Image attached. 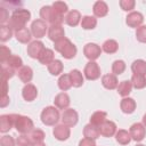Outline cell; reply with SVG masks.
<instances>
[{
  "instance_id": "6da1fadb",
  "label": "cell",
  "mask_w": 146,
  "mask_h": 146,
  "mask_svg": "<svg viewBox=\"0 0 146 146\" xmlns=\"http://www.w3.org/2000/svg\"><path fill=\"white\" fill-rule=\"evenodd\" d=\"M30 18H31V13L27 9L17 8L13 11V14L8 21V26L11 30L18 31V30L25 27V24L30 21Z\"/></svg>"
},
{
  "instance_id": "7a4b0ae2",
  "label": "cell",
  "mask_w": 146,
  "mask_h": 146,
  "mask_svg": "<svg viewBox=\"0 0 146 146\" xmlns=\"http://www.w3.org/2000/svg\"><path fill=\"white\" fill-rule=\"evenodd\" d=\"M55 50L58 51L66 59L74 58L76 55V51H78L76 47L67 38H63L59 41L55 42Z\"/></svg>"
},
{
  "instance_id": "3957f363",
  "label": "cell",
  "mask_w": 146,
  "mask_h": 146,
  "mask_svg": "<svg viewBox=\"0 0 146 146\" xmlns=\"http://www.w3.org/2000/svg\"><path fill=\"white\" fill-rule=\"evenodd\" d=\"M40 17L46 23H50L51 25H62L64 21V16L58 14L52 6H43L40 9Z\"/></svg>"
},
{
  "instance_id": "277c9868",
  "label": "cell",
  "mask_w": 146,
  "mask_h": 146,
  "mask_svg": "<svg viewBox=\"0 0 146 146\" xmlns=\"http://www.w3.org/2000/svg\"><path fill=\"white\" fill-rule=\"evenodd\" d=\"M14 127L19 133L26 135L27 132L33 130V121L29 116L14 114Z\"/></svg>"
},
{
  "instance_id": "5b68a950",
  "label": "cell",
  "mask_w": 146,
  "mask_h": 146,
  "mask_svg": "<svg viewBox=\"0 0 146 146\" xmlns=\"http://www.w3.org/2000/svg\"><path fill=\"white\" fill-rule=\"evenodd\" d=\"M41 121L46 125H55L59 121V111L55 106H47L41 112Z\"/></svg>"
},
{
  "instance_id": "8992f818",
  "label": "cell",
  "mask_w": 146,
  "mask_h": 146,
  "mask_svg": "<svg viewBox=\"0 0 146 146\" xmlns=\"http://www.w3.org/2000/svg\"><path fill=\"white\" fill-rule=\"evenodd\" d=\"M47 30H48L47 23L44 21H42V19H35L31 24V33L36 39L43 38L44 34H46V32H47Z\"/></svg>"
},
{
  "instance_id": "52a82bcc",
  "label": "cell",
  "mask_w": 146,
  "mask_h": 146,
  "mask_svg": "<svg viewBox=\"0 0 146 146\" xmlns=\"http://www.w3.org/2000/svg\"><path fill=\"white\" fill-rule=\"evenodd\" d=\"M84 76L90 80V81H94V80H97L99 76H100V68L98 66V64L96 62H88L87 65L84 66Z\"/></svg>"
},
{
  "instance_id": "ba28073f",
  "label": "cell",
  "mask_w": 146,
  "mask_h": 146,
  "mask_svg": "<svg viewBox=\"0 0 146 146\" xmlns=\"http://www.w3.org/2000/svg\"><path fill=\"white\" fill-rule=\"evenodd\" d=\"M78 120H79V115H78V112L73 108H66L63 114H62V122L63 124L67 125V127H74L76 123H78Z\"/></svg>"
},
{
  "instance_id": "9c48e42d",
  "label": "cell",
  "mask_w": 146,
  "mask_h": 146,
  "mask_svg": "<svg viewBox=\"0 0 146 146\" xmlns=\"http://www.w3.org/2000/svg\"><path fill=\"white\" fill-rule=\"evenodd\" d=\"M83 54H84V56H86L89 60L95 62V60L100 56L102 49H100V47H99L98 44L90 42V43H87V44L84 46V48H83Z\"/></svg>"
},
{
  "instance_id": "30bf717a",
  "label": "cell",
  "mask_w": 146,
  "mask_h": 146,
  "mask_svg": "<svg viewBox=\"0 0 146 146\" xmlns=\"http://www.w3.org/2000/svg\"><path fill=\"white\" fill-rule=\"evenodd\" d=\"M130 136L135 141H141L146 135V127L143 123H133L130 127Z\"/></svg>"
},
{
  "instance_id": "8fae6325",
  "label": "cell",
  "mask_w": 146,
  "mask_h": 146,
  "mask_svg": "<svg viewBox=\"0 0 146 146\" xmlns=\"http://www.w3.org/2000/svg\"><path fill=\"white\" fill-rule=\"evenodd\" d=\"M144 22V16L139 11H131L125 17V23L130 27H139Z\"/></svg>"
},
{
  "instance_id": "7c38bea8",
  "label": "cell",
  "mask_w": 146,
  "mask_h": 146,
  "mask_svg": "<svg viewBox=\"0 0 146 146\" xmlns=\"http://www.w3.org/2000/svg\"><path fill=\"white\" fill-rule=\"evenodd\" d=\"M43 49H44V44L42 41H40V40L32 41L27 46V55L31 58H39V56Z\"/></svg>"
},
{
  "instance_id": "4fadbf2b",
  "label": "cell",
  "mask_w": 146,
  "mask_h": 146,
  "mask_svg": "<svg viewBox=\"0 0 146 146\" xmlns=\"http://www.w3.org/2000/svg\"><path fill=\"white\" fill-rule=\"evenodd\" d=\"M55 138L57 140H60V141H64L66 139H68L70 135H71V130H70V127L65 125V124H58L54 128V131H52Z\"/></svg>"
},
{
  "instance_id": "5bb4252c",
  "label": "cell",
  "mask_w": 146,
  "mask_h": 146,
  "mask_svg": "<svg viewBox=\"0 0 146 146\" xmlns=\"http://www.w3.org/2000/svg\"><path fill=\"white\" fill-rule=\"evenodd\" d=\"M48 36L51 41L57 42L60 39L65 38V32L62 25H50L48 29Z\"/></svg>"
},
{
  "instance_id": "9a60e30c",
  "label": "cell",
  "mask_w": 146,
  "mask_h": 146,
  "mask_svg": "<svg viewBox=\"0 0 146 146\" xmlns=\"http://www.w3.org/2000/svg\"><path fill=\"white\" fill-rule=\"evenodd\" d=\"M22 96L26 102H32L38 96V89L34 84L32 83H27L24 86L23 90H22Z\"/></svg>"
},
{
  "instance_id": "2e32d148",
  "label": "cell",
  "mask_w": 146,
  "mask_h": 146,
  "mask_svg": "<svg viewBox=\"0 0 146 146\" xmlns=\"http://www.w3.org/2000/svg\"><path fill=\"white\" fill-rule=\"evenodd\" d=\"M100 135L104 137H112L116 133V124L113 121L106 120L100 127H99Z\"/></svg>"
},
{
  "instance_id": "e0dca14e",
  "label": "cell",
  "mask_w": 146,
  "mask_h": 146,
  "mask_svg": "<svg viewBox=\"0 0 146 146\" xmlns=\"http://www.w3.org/2000/svg\"><path fill=\"white\" fill-rule=\"evenodd\" d=\"M70 96L66 94V92H59L55 99H54V104L57 108L59 110H66L68 106H70Z\"/></svg>"
},
{
  "instance_id": "ac0fdd59",
  "label": "cell",
  "mask_w": 146,
  "mask_h": 146,
  "mask_svg": "<svg viewBox=\"0 0 146 146\" xmlns=\"http://www.w3.org/2000/svg\"><path fill=\"white\" fill-rule=\"evenodd\" d=\"M14 125V114H3L0 116V131L7 132Z\"/></svg>"
},
{
  "instance_id": "d6986e66",
  "label": "cell",
  "mask_w": 146,
  "mask_h": 146,
  "mask_svg": "<svg viewBox=\"0 0 146 146\" xmlns=\"http://www.w3.org/2000/svg\"><path fill=\"white\" fill-rule=\"evenodd\" d=\"M120 107L123 113L131 114L136 110V102H135V99H132L130 97H124L120 103Z\"/></svg>"
},
{
  "instance_id": "ffe728a7",
  "label": "cell",
  "mask_w": 146,
  "mask_h": 146,
  "mask_svg": "<svg viewBox=\"0 0 146 146\" xmlns=\"http://www.w3.org/2000/svg\"><path fill=\"white\" fill-rule=\"evenodd\" d=\"M102 84L106 89H108V90H113V89L117 88L119 82H117L116 75H114V74H105V75H103V78H102Z\"/></svg>"
},
{
  "instance_id": "44dd1931",
  "label": "cell",
  "mask_w": 146,
  "mask_h": 146,
  "mask_svg": "<svg viewBox=\"0 0 146 146\" xmlns=\"http://www.w3.org/2000/svg\"><path fill=\"white\" fill-rule=\"evenodd\" d=\"M83 136L84 138H89V139H97L99 136H100V131H99V128L89 123L87 125H84L83 128Z\"/></svg>"
},
{
  "instance_id": "7402d4cb",
  "label": "cell",
  "mask_w": 146,
  "mask_h": 146,
  "mask_svg": "<svg viewBox=\"0 0 146 146\" xmlns=\"http://www.w3.org/2000/svg\"><path fill=\"white\" fill-rule=\"evenodd\" d=\"M92 11H94V15L96 17H104L107 15L108 13V7L106 5V2L104 1H96L94 3V7H92Z\"/></svg>"
},
{
  "instance_id": "603a6c76",
  "label": "cell",
  "mask_w": 146,
  "mask_h": 146,
  "mask_svg": "<svg viewBox=\"0 0 146 146\" xmlns=\"http://www.w3.org/2000/svg\"><path fill=\"white\" fill-rule=\"evenodd\" d=\"M18 78L22 82H24L25 84H27L32 78H33V71L30 66H22L19 70H18Z\"/></svg>"
},
{
  "instance_id": "cb8c5ba5",
  "label": "cell",
  "mask_w": 146,
  "mask_h": 146,
  "mask_svg": "<svg viewBox=\"0 0 146 146\" xmlns=\"http://www.w3.org/2000/svg\"><path fill=\"white\" fill-rule=\"evenodd\" d=\"M81 14L78 10H71L65 16V23L70 26H76L81 21Z\"/></svg>"
},
{
  "instance_id": "d4e9b609",
  "label": "cell",
  "mask_w": 146,
  "mask_h": 146,
  "mask_svg": "<svg viewBox=\"0 0 146 146\" xmlns=\"http://www.w3.org/2000/svg\"><path fill=\"white\" fill-rule=\"evenodd\" d=\"M38 60H39L41 64L48 66L52 60H55V59H54V51H52L51 49H49V48H44V49L42 50V52L40 54Z\"/></svg>"
},
{
  "instance_id": "484cf974",
  "label": "cell",
  "mask_w": 146,
  "mask_h": 146,
  "mask_svg": "<svg viewBox=\"0 0 146 146\" xmlns=\"http://www.w3.org/2000/svg\"><path fill=\"white\" fill-rule=\"evenodd\" d=\"M68 75L71 78V82L74 88H79L83 84V75L79 70H72L68 73Z\"/></svg>"
},
{
  "instance_id": "4316f807",
  "label": "cell",
  "mask_w": 146,
  "mask_h": 146,
  "mask_svg": "<svg viewBox=\"0 0 146 146\" xmlns=\"http://www.w3.org/2000/svg\"><path fill=\"white\" fill-rule=\"evenodd\" d=\"M106 116H107V113H106V112L97 111V112H95V113L91 115V117H90V123L99 128V127L106 121Z\"/></svg>"
},
{
  "instance_id": "83f0119b",
  "label": "cell",
  "mask_w": 146,
  "mask_h": 146,
  "mask_svg": "<svg viewBox=\"0 0 146 146\" xmlns=\"http://www.w3.org/2000/svg\"><path fill=\"white\" fill-rule=\"evenodd\" d=\"M131 71L133 74H139V75H146V62L143 59H137L132 63L131 65Z\"/></svg>"
},
{
  "instance_id": "f1b7e54d",
  "label": "cell",
  "mask_w": 146,
  "mask_h": 146,
  "mask_svg": "<svg viewBox=\"0 0 146 146\" xmlns=\"http://www.w3.org/2000/svg\"><path fill=\"white\" fill-rule=\"evenodd\" d=\"M115 139L121 145H128L130 143V140H131V136H130V132H128L127 130L120 129L115 133Z\"/></svg>"
},
{
  "instance_id": "f546056e",
  "label": "cell",
  "mask_w": 146,
  "mask_h": 146,
  "mask_svg": "<svg viewBox=\"0 0 146 146\" xmlns=\"http://www.w3.org/2000/svg\"><path fill=\"white\" fill-rule=\"evenodd\" d=\"M15 36H16V39H17V41H19V42H22V43H27V42H30L31 41V32L26 29V27H24V29H21V30H18V31H15Z\"/></svg>"
},
{
  "instance_id": "4dcf8cb0",
  "label": "cell",
  "mask_w": 146,
  "mask_h": 146,
  "mask_svg": "<svg viewBox=\"0 0 146 146\" xmlns=\"http://www.w3.org/2000/svg\"><path fill=\"white\" fill-rule=\"evenodd\" d=\"M131 89H132V83L131 81H128V80L120 82L117 86V92L122 97H127L131 92Z\"/></svg>"
},
{
  "instance_id": "1f68e13d",
  "label": "cell",
  "mask_w": 146,
  "mask_h": 146,
  "mask_svg": "<svg viewBox=\"0 0 146 146\" xmlns=\"http://www.w3.org/2000/svg\"><path fill=\"white\" fill-rule=\"evenodd\" d=\"M96 25H97V19L94 16L86 15L81 19V27L84 30H92L96 27Z\"/></svg>"
},
{
  "instance_id": "d6a6232c",
  "label": "cell",
  "mask_w": 146,
  "mask_h": 146,
  "mask_svg": "<svg viewBox=\"0 0 146 146\" xmlns=\"http://www.w3.org/2000/svg\"><path fill=\"white\" fill-rule=\"evenodd\" d=\"M119 49V44L115 40L113 39H108L106 40L104 43H103V47H102V50H104L106 54H114Z\"/></svg>"
},
{
  "instance_id": "836d02e7",
  "label": "cell",
  "mask_w": 146,
  "mask_h": 146,
  "mask_svg": "<svg viewBox=\"0 0 146 146\" xmlns=\"http://www.w3.org/2000/svg\"><path fill=\"white\" fill-rule=\"evenodd\" d=\"M48 71L51 75H59L63 71V63L59 59H55L52 60L49 65H48Z\"/></svg>"
},
{
  "instance_id": "e575fe53",
  "label": "cell",
  "mask_w": 146,
  "mask_h": 146,
  "mask_svg": "<svg viewBox=\"0 0 146 146\" xmlns=\"http://www.w3.org/2000/svg\"><path fill=\"white\" fill-rule=\"evenodd\" d=\"M3 65L16 70V68H21V67L23 66V60H22V58H21L19 56H17V55H11V56L9 57V59H8Z\"/></svg>"
},
{
  "instance_id": "d590c367",
  "label": "cell",
  "mask_w": 146,
  "mask_h": 146,
  "mask_svg": "<svg viewBox=\"0 0 146 146\" xmlns=\"http://www.w3.org/2000/svg\"><path fill=\"white\" fill-rule=\"evenodd\" d=\"M131 83L132 87L136 89H143L146 87V78L144 75L139 74H132L131 76Z\"/></svg>"
},
{
  "instance_id": "8d00e7d4",
  "label": "cell",
  "mask_w": 146,
  "mask_h": 146,
  "mask_svg": "<svg viewBox=\"0 0 146 146\" xmlns=\"http://www.w3.org/2000/svg\"><path fill=\"white\" fill-rule=\"evenodd\" d=\"M58 87L60 90L66 91L72 87V82H71V78L68 74H62L58 79Z\"/></svg>"
},
{
  "instance_id": "74e56055",
  "label": "cell",
  "mask_w": 146,
  "mask_h": 146,
  "mask_svg": "<svg viewBox=\"0 0 146 146\" xmlns=\"http://www.w3.org/2000/svg\"><path fill=\"white\" fill-rule=\"evenodd\" d=\"M124 70H125V63H124L123 60L117 59V60L113 62V64H112V71H113V73H114V75H120V74H122V73L124 72Z\"/></svg>"
},
{
  "instance_id": "f35d334b",
  "label": "cell",
  "mask_w": 146,
  "mask_h": 146,
  "mask_svg": "<svg viewBox=\"0 0 146 146\" xmlns=\"http://www.w3.org/2000/svg\"><path fill=\"white\" fill-rule=\"evenodd\" d=\"M13 35V30L8 25H1L0 26V40L2 42L9 40Z\"/></svg>"
},
{
  "instance_id": "ab89813d",
  "label": "cell",
  "mask_w": 146,
  "mask_h": 146,
  "mask_svg": "<svg viewBox=\"0 0 146 146\" xmlns=\"http://www.w3.org/2000/svg\"><path fill=\"white\" fill-rule=\"evenodd\" d=\"M30 137H31L32 143H41V141H43L46 136H44V132L41 129H33L31 131Z\"/></svg>"
},
{
  "instance_id": "60d3db41",
  "label": "cell",
  "mask_w": 146,
  "mask_h": 146,
  "mask_svg": "<svg viewBox=\"0 0 146 146\" xmlns=\"http://www.w3.org/2000/svg\"><path fill=\"white\" fill-rule=\"evenodd\" d=\"M16 144H17V146H31L33 143H32L30 136H27V135H21V136L17 137Z\"/></svg>"
},
{
  "instance_id": "b9f144b4",
  "label": "cell",
  "mask_w": 146,
  "mask_h": 146,
  "mask_svg": "<svg viewBox=\"0 0 146 146\" xmlns=\"http://www.w3.org/2000/svg\"><path fill=\"white\" fill-rule=\"evenodd\" d=\"M136 38L139 42L146 43V25H141L136 30Z\"/></svg>"
},
{
  "instance_id": "7bdbcfd3",
  "label": "cell",
  "mask_w": 146,
  "mask_h": 146,
  "mask_svg": "<svg viewBox=\"0 0 146 146\" xmlns=\"http://www.w3.org/2000/svg\"><path fill=\"white\" fill-rule=\"evenodd\" d=\"M52 8L58 13V14H60V15H63L64 16V14L67 11V5L65 3V2H62V1H56V2H54L52 3Z\"/></svg>"
},
{
  "instance_id": "ee69618b",
  "label": "cell",
  "mask_w": 146,
  "mask_h": 146,
  "mask_svg": "<svg viewBox=\"0 0 146 146\" xmlns=\"http://www.w3.org/2000/svg\"><path fill=\"white\" fill-rule=\"evenodd\" d=\"M135 5H136V2H135L133 0H121V1H120V7H121V9L124 10V11H130V10H132V9L135 8Z\"/></svg>"
},
{
  "instance_id": "f6af8a7d",
  "label": "cell",
  "mask_w": 146,
  "mask_h": 146,
  "mask_svg": "<svg viewBox=\"0 0 146 146\" xmlns=\"http://www.w3.org/2000/svg\"><path fill=\"white\" fill-rule=\"evenodd\" d=\"M15 74V70L11 67H8L6 65H2V80H9Z\"/></svg>"
},
{
  "instance_id": "bcb514c9",
  "label": "cell",
  "mask_w": 146,
  "mask_h": 146,
  "mask_svg": "<svg viewBox=\"0 0 146 146\" xmlns=\"http://www.w3.org/2000/svg\"><path fill=\"white\" fill-rule=\"evenodd\" d=\"M10 56H11L10 49L6 46H1V63H2V65L9 59Z\"/></svg>"
},
{
  "instance_id": "7dc6e473",
  "label": "cell",
  "mask_w": 146,
  "mask_h": 146,
  "mask_svg": "<svg viewBox=\"0 0 146 146\" xmlns=\"http://www.w3.org/2000/svg\"><path fill=\"white\" fill-rule=\"evenodd\" d=\"M0 145L1 146H15V140H14V138L11 136L5 135L0 139Z\"/></svg>"
},
{
  "instance_id": "c3c4849f",
  "label": "cell",
  "mask_w": 146,
  "mask_h": 146,
  "mask_svg": "<svg viewBox=\"0 0 146 146\" xmlns=\"http://www.w3.org/2000/svg\"><path fill=\"white\" fill-rule=\"evenodd\" d=\"M7 21H9V14H8V10L3 7L0 8V22L1 24L3 25V23H6Z\"/></svg>"
},
{
  "instance_id": "681fc988",
  "label": "cell",
  "mask_w": 146,
  "mask_h": 146,
  "mask_svg": "<svg viewBox=\"0 0 146 146\" xmlns=\"http://www.w3.org/2000/svg\"><path fill=\"white\" fill-rule=\"evenodd\" d=\"M79 146H96V143L94 139H89V138H83L80 140Z\"/></svg>"
},
{
  "instance_id": "f907efd6",
  "label": "cell",
  "mask_w": 146,
  "mask_h": 146,
  "mask_svg": "<svg viewBox=\"0 0 146 146\" xmlns=\"http://www.w3.org/2000/svg\"><path fill=\"white\" fill-rule=\"evenodd\" d=\"M8 104H9V96H3V97H1L0 106H1V107H6Z\"/></svg>"
},
{
  "instance_id": "816d5d0a",
  "label": "cell",
  "mask_w": 146,
  "mask_h": 146,
  "mask_svg": "<svg viewBox=\"0 0 146 146\" xmlns=\"http://www.w3.org/2000/svg\"><path fill=\"white\" fill-rule=\"evenodd\" d=\"M31 146H47V145L43 141H41V143H33Z\"/></svg>"
},
{
  "instance_id": "f5cc1de1",
  "label": "cell",
  "mask_w": 146,
  "mask_h": 146,
  "mask_svg": "<svg viewBox=\"0 0 146 146\" xmlns=\"http://www.w3.org/2000/svg\"><path fill=\"white\" fill-rule=\"evenodd\" d=\"M143 124L146 127V113L144 114V116H143Z\"/></svg>"
},
{
  "instance_id": "db71d44e",
  "label": "cell",
  "mask_w": 146,
  "mask_h": 146,
  "mask_svg": "<svg viewBox=\"0 0 146 146\" xmlns=\"http://www.w3.org/2000/svg\"><path fill=\"white\" fill-rule=\"evenodd\" d=\"M136 146H145V145H143V144H139V145H136Z\"/></svg>"
}]
</instances>
